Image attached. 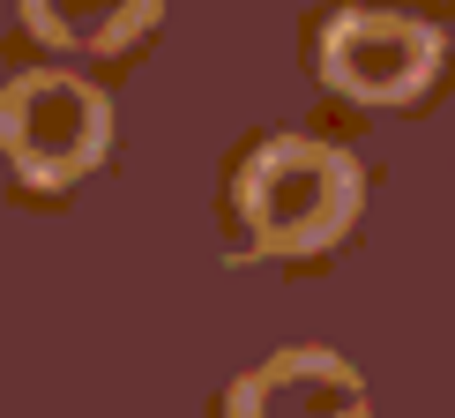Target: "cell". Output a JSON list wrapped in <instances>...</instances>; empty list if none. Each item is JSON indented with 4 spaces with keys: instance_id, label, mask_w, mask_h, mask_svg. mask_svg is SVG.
Listing matches in <instances>:
<instances>
[{
    "instance_id": "obj_2",
    "label": "cell",
    "mask_w": 455,
    "mask_h": 418,
    "mask_svg": "<svg viewBox=\"0 0 455 418\" xmlns=\"http://www.w3.org/2000/svg\"><path fill=\"white\" fill-rule=\"evenodd\" d=\"M112 142V105L98 83L60 68H23L0 90V149L30 187H68L105 157Z\"/></svg>"
},
{
    "instance_id": "obj_4",
    "label": "cell",
    "mask_w": 455,
    "mask_h": 418,
    "mask_svg": "<svg viewBox=\"0 0 455 418\" xmlns=\"http://www.w3.org/2000/svg\"><path fill=\"white\" fill-rule=\"evenodd\" d=\"M224 418H366V389L336 351H276L224 396Z\"/></svg>"
},
{
    "instance_id": "obj_3",
    "label": "cell",
    "mask_w": 455,
    "mask_h": 418,
    "mask_svg": "<svg viewBox=\"0 0 455 418\" xmlns=\"http://www.w3.org/2000/svg\"><path fill=\"white\" fill-rule=\"evenodd\" d=\"M321 75L351 105H411L441 75V30L395 8H336L321 23Z\"/></svg>"
},
{
    "instance_id": "obj_5",
    "label": "cell",
    "mask_w": 455,
    "mask_h": 418,
    "mask_svg": "<svg viewBox=\"0 0 455 418\" xmlns=\"http://www.w3.org/2000/svg\"><path fill=\"white\" fill-rule=\"evenodd\" d=\"M164 0H23V23L60 52H127Z\"/></svg>"
},
{
    "instance_id": "obj_1",
    "label": "cell",
    "mask_w": 455,
    "mask_h": 418,
    "mask_svg": "<svg viewBox=\"0 0 455 418\" xmlns=\"http://www.w3.org/2000/svg\"><path fill=\"white\" fill-rule=\"evenodd\" d=\"M358 165L314 135H269L239 165V217L261 254H329L358 217Z\"/></svg>"
}]
</instances>
